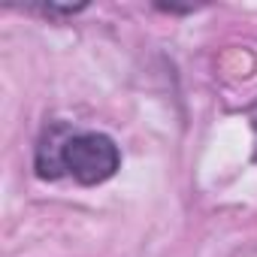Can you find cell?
Segmentation results:
<instances>
[{
    "label": "cell",
    "instance_id": "7a4b0ae2",
    "mask_svg": "<svg viewBox=\"0 0 257 257\" xmlns=\"http://www.w3.org/2000/svg\"><path fill=\"white\" fill-rule=\"evenodd\" d=\"M40 16H46V19H70V16H76V13H82L85 10V4H76V7H58V4H40V7H34Z\"/></svg>",
    "mask_w": 257,
    "mask_h": 257
},
{
    "label": "cell",
    "instance_id": "3957f363",
    "mask_svg": "<svg viewBox=\"0 0 257 257\" xmlns=\"http://www.w3.org/2000/svg\"><path fill=\"white\" fill-rule=\"evenodd\" d=\"M254 127H257V124H254ZM254 161H257V149H254Z\"/></svg>",
    "mask_w": 257,
    "mask_h": 257
},
{
    "label": "cell",
    "instance_id": "6da1fadb",
    "mask_svg": "<svg viewBox=\"0 0 257 257\" xmlns=\"http://www.w3.org/2000/svg\"><path fill=\"white\" fill-rule=\"evenodd\" d=\"M37 176L61 179L73 176L79 185H103L121 167V152L112 137L97 131H70L67 124H52L37 146Z\"/></svg>",
    "mask_w": 257,
    "mask_h": 257
}]
</instances>
